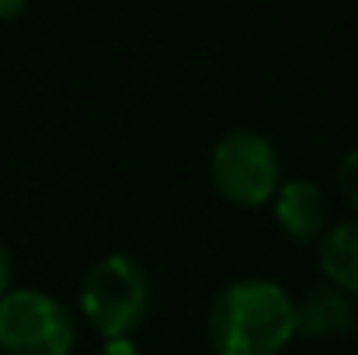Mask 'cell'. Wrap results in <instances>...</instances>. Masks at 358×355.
I'll list each match as a JSON object with an SVG mask.
<instances>
[{"instance_id":"cell-1","label":"cell","mask_w":358,"mask_h":355,"mask_svg":"<svg viewBox=\"0 0 358 355\" xmlns=\"http://www.w3.org/2000/svg\"><path fill=\"white\" fill-rule=\"evenodd\" d=\"M296 338V303L268 279H240L220 289L209 310L216 355H278Z\"/></svg>"},{"instance_id":"cell-2","label":"cell","mask_w":358,"mask_h":355,"mask_svg":"<svg viewBox=\"0 0 358 355\" xmlns=\"http://www.w3.org/2000/svg\"><path fill=\"white\" fill-rule=\"evenodd\" d=\"M80 310L87 324L108 338H132L150 310V279L129 254H105L91 265L80 286Z\"/></svg>"},{"instance_id":"cell-3","label":"cell","mask_w":358,"mask_h":355,"mask_svg":"<svg viewBox=\"0 0 358 355\" xmlns=\"http://www.w3.org/2000/svg\"><path fill=\"white\" fill-rule=\"evenodd\" d=\"M209 174L216 192L240 209H254L271 202L278 192V150L271 146L268 136L254 129H234L227 132L209 157Z\"/></svg>"},{"instance_id":"cell-4","label":"cell","mask_w":358,"mask_h":355,"mask_svg":"<svg viewBox=\"0 0 358 355\" xmlns=\"http://www.w3.org/2000/svg\"><path fill=\"white\" fill-rule=\"evenodd\" d=\"M77 342L70 310L42 289H10L0 296V352L70 355Z\"/></svg>"},{"instance_id":"cell-5","label":"cell","mask_w":358,"mask_h":355,"mask_svg":"<svg viewBox=\"0 0 358 355\" xmlns=\"http://www.w3.org/2000/svg\"><path fill=\"white\" fill-rule=\"evenodd\" d=\"M358 331V307L355 296L317 286L296 303V338L306 342H341Z\"/></svg>"},{"instance_id":"cell-6","label":"cell","mask_w":358,"mask_h":355,"mask_svg":"<svg viewBox=\"0 0 358 355\" xmlns=\"http://www.w3.org/2000/svg\"><path fill=\"white\" fill-rule=\"evenodd\" d=\"M271 202H275V220L285 230V237H292L299 244H313V240L324 237V230H327V195L317 181L292 178V181L278 185Z\"/></svg>"},{"instance_id":"cell-7","label":"cell","mask_w":358,"mask_h":355,"mask_svg":"<svg viewBox=\"0 0 358 355\" xmlns=\"http://www.w3.org/2000/svg\"><path fill=\"white\" fill-rule=\"evenodd\" d=\"M317 261L334 289L358 296V220L327 227L317 247Z\"/></svg>"},{"instance_id":"cell-8","label":"cell","mask_w":358,"mask_h":355,"mask_svg":"<svg viewBox=\"0 0 358 355\" xmlns=\"http://www.w3.org/2000/svg\"><path fill=\"white\" fill-rule=\"evenodd\" d=\"M338 192H341V199L358 213V150L345 153L341 164H338Z\"/></svg>"},{"instance_id":"cell-9","label":"cell","mask_w":358,"mask_h":355,"mask_svg":"<svg viewBox=\"0 0 358 355\" xmlns=\"http://www.w3.org/2000/svg\"><path fill=\"white\" fill-rule=\"evenodd\" d=\"M98 355H143V352H139V345L132 338H108Z\"/></svg>"},{"instance_id":"cell-10","label":"cell","mask_w":358,"mask_h":355,"mask_svg":"<svg viewBox=\"0 0 358 355\" xmlns=\"http://www.w3.org/2000/svg\"><path fill=\"white\" fill-rule=\"evenodd\" d=\"M10 279H14V258H10V251L0 244V296L10 293Z\"/></svg>"},{"instance_id":"cell-11","label":"cell","mask_w":358,"mask_h":355,"mask_svg":"<svg viewBox=\"0 0 358 355\" xmlns=\"http://www.w3.org/2000/svg\"><path fill=\"white\" fill-rule=\"evenodd\" d=\"M24 11V0H0V21H10Z\"/></svg>"}]
</instances>
